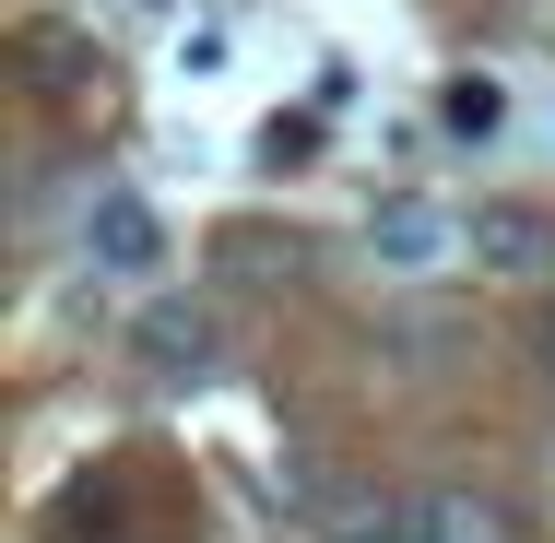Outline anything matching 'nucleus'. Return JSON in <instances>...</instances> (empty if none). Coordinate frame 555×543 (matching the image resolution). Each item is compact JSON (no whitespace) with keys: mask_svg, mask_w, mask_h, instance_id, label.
Listing matches in <instances>:
<instances>
[{"mask_svg":"<svg viewBox=\"0 0 555 543\" xmlns=\"http://www.w3.org/2000/svg\"><path fill=\"white\" fill-rule=\"evenodd\" d=\"M461 260L496 272V284H544L555 272V214L544 202H473L461 214Z\"/></svg>","mask_w":555,"mask_h":543,"instance_id":"2","label":"nucleus"},{"mask_svg":"<svg viewBox=\"0 0 555 543\" xmlns=\"http://www.w3.org/2000/svg\"><path fill=\"white\" fill-rule=\"evenodd\" d=\"M532 366L555 378V296H544V320H532Z\"/></svg>","mask_w":555,"mask_h":543,"instance_id":"9","label":"nucleus"},{"mask_svg":"<svg viewBox=\"0 0 555 543\" xmlns=\"http://www.w3.org/2000/svg\"><path fill=\"white\" fill-rule=\"evenodd\" d=\"M130 366H142V378H214L224 366V308L214 296H142Z\"/></svg>","mask_w":555,"mask_h":543,"instance_id":"1","label":"nucleus"},{"mask_svg":"<svg viewBox=\"0 0 555 543\" xmlns=\"http://www.w3.org/2000/svg\"><path fill=\"white\" fill-rule=\"evenodd\" d=\"M366 260H378V272H438V260H461V214L390 190V202L366 214Z\"/></svg>","mask_w":555,"mask_h":543,"instance_id":"5","label":"nucleus"},{"mask_svg":"<svg viewBox=\"0 0 555 543\" xmlns=\"http://www.w3.org/2000/svg\"><path fill=\"white\" fill-rule=\"evenodd\" d=\"M402 543H520V508L496 484H414L402 496Z\"/></svg>","mask_w":555,"mask_h":543,"instance_id":"4","label":"nucleus"},{"mask_svg":"<svg viewBox=\"0 0 555 543\" xmlns=\"http://www.w3.org/2000/svg\"><path fill=\"white\" fill-rule=\"evenodd\" d=\"M24 72H36V95H60V107L107 95V60H95L72 24H24Z\"/></svg>","mask_w":555,"mask_h":543,"instance_id":"6","label":"nucleus"},{"mask_svg":"<svg viewBox=\"0 0 555 543\" xmlns=\"http://www.w3.org/2000/svg\"><path fill=\"white\" fill-rule=\"evenodd\" d=\"M83 260H95L107 284L166 272V214H154L142 190H95V202H83Z\"/></svg>","mask_w":555,"mask_h":543,"instance_id":"3","label":"nucleus"},{"mask_svg":"<svg viewBox=\"0 0 555 543\" xmlns=\"http://www.w3.org/2000/svg\"><path fill=\"white\" fill-rule=\"evenodd\" d=\"M378 342H390V354H449V342H461V320H449V308H390V320H378Z\"/></svg>","mask_w":555,"mask_h":543,"instance_id":"8","label":"nucleus"},{"mask_svg":"<svg viewBox=\"0 0 555 543\" xmlns=\"http://www.w3.org/2000/svg\"><path fill=\"white\" fill-rule=\"evenodd\" d=\"M496 118H508V95H496L485 72H461V83H449V95H438V130H449V142H485Z\"/></svg>","mask_w":555,"mask_h":543,"instance_id":"7","label":"nucleus"}]
</instances>
